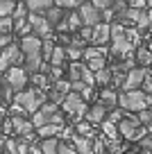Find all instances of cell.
<instances>
[{"mask_svg": "<svg viewBox=\"0 0 152 154\" xmlns=\"http://www.w3.org/2000/svg\"><path fill=\"white\" fill-rule=\"evenodd\" d=\"M118 104L123 106V109L127 111H138L141 113L143 109H147V106H152V95L150 93H143V91H123L118 97Z\"/></svg>", "mask_w": 152, "mask_h": 154, "instance_id": "obj_1", "label": "cell"}, {"mask_svg": "<svg viewBox=\"0 0 152 154\" xmlns=\"http://www.w3.org/2000/svg\"><path fill=\"white\" fill-rule=\"evenodd\" d=\"M14 104H18L25 113H36L43 104V95L39 91H21L14 95Z\"/></svg>", "mask_w": 152, "mask_h": 154, "instance_id": "obj_2", "label": "cell"}, {"mask_svg": "<svg viewBox=\"0 0 152 154\" xmlns=\"http://www.w3.org/2000/svg\"><path fill=\"white\" fill-rule=\"evenodd\" d=\"M118 131L125 136V138H143V136L147 134L145 127L141 125V120H138V116H123V120L118 122Z\"/></svg>", "mask_w": 152, "mask_h": 154, "instance_id": "obj_3", "label": "cell"}, {"mask_svg": "<svg viewBox=\"0 0 152 154\" xmlns=\"http://www.w3.org/2000/svg\"><path fill=\"white\" fill-rule=\"evenodd\" d=\"M21 59H23L21 48L16 43H9L7 48H2V52H0V70L7 72L9 68H14V63H18Z\"/></svg>", "mask_w": 152, "mask_h": 154, "instance_id": "obj_4", "label": "cell"}, {"mask_svg": "<svg viewBox=\"0 0 152 154\" xmlns=\"http://www.w3.org/2000/svg\"><path fill=\"white\" fill-rule=\"evenodd\" d=\"M64 111H66V113H71V116H82V113H86V100L82 95H77L75 91L73 93H68L66 95V100H64Z\"/></svg>", "mask_w": 152, "mask_h": 154, "instance_id": "obj_5", "label": "cell"}, {"mask_svg": "<svg viewBox=\"0 0 152 154\" xmlns=\"http://www.w3.org/2000/svg\"><path fill=\"white\" fill-rule=\"evenodd\" d=\"M80 16H82V25H84V27H95V25H100V20H102V11L95 9L91 2H84V5L80 7Z\"/></svg>", "mask_w": 152, "mask_h": 154, "instance_id": "obj_6", "label": "cell"}, {"mask_svg": "<svg viewBox=\"0 0 152 154\" xmlns=\"http://www.w3.org/2000/svg\"><path fill=\"white\" fill-rule=\"evenodd\" d=\"M5 79L7 82H9V86L14 88L16 93H21L25 88V84H27V72L23 70V68H9V70H7V75H5Z\"/></svg>", "mask_w": 152, "mask_h": 154, "instance_id": "obj_7", "label": "cell"}, {"mask_svg": "<svg viewBox=\"0 0 152 154\" xmlns=\"http://www.w3.org/2000/svg\"><path fill=\"white\" fill-rule=\"evenodd\" d=\"M143 77H145V70H143V68H132L129 72H125L123 91H136L138 86H143Z\"/></svg>", "mask_w": 152, "mask_h": 154, "instance_id": "obj_8", "label": "cell"}, {"mask_svg": "<svg viewBox=\"0 0 152 154\" xmlns=\"http://www.w3.org/2000/svg\"><path fill=\"white\" fill-rule=\"evenodd\" d=\"M41 38L36 36V34H30V36H23L21 38V52L25 54V57H32V54H41Z\"/></svg>", "mask_w": 152, "mask_h": 154, "instance_id": "obj_9", "label": "cell"}, {"mask_svg": "<svg viewBox=\"0 0 152 154\" xmlns=\"http://www.w3.org/2000/svg\"><path fill=\"white\" fill-rule=\"evenodd\" d=\"M27 23H30V25L34 27L36 36L50 38V25H48L46 16H41V14H30V16H27Z\"/></svg>", "mask_w": 152, "mask_h": 154, "instance_id": "obj_10", "label": "cell"}, {"mask_svg": "<svg viewBox=\"0 0 152 154\" xmlns=\"http://www.w3.org/2000/svg\"><path fill=\"white\" fill-rule=\"evenodd\" d=\"M109 36H111V25L109 23H100V25H95V27H93V34H91V41H89V43L105 45L107 41H109Z\"/></svg>", "mask_w": 152, "mask_h": 154, "instance_id": "obj_11", "label": "cell"}, {"mask_svg": "<svg viewBox=\"0 0 152 154\" xmlns=\"http://www.w3.org/2000/svg\"><path fill=\"white\" fill-rule=\"evenodd\" d=\"M55 0H25V7H27L32 14H46L48 9H52Z\"/></svg>", "mask_w": 152, "mask_h": 154, "instance_id": "obj_12", "label": "cell"}, {"mask_svg": "<svg viewBox=\"0 0 152 154\" xmlns=\"http://www.w3.org/2000/svg\"><path fill=\"white\" fill-rule=\"evenodd\" d=\"M84 116H86V122H91V125H93V122H105L107 109H105V106H102V104L98 102V104H93V106H91V109L86 111Z\"/></svg>", "mask_w": 152, "mask_h": 154, "instance_id": "obj_13", "label": "cell"}, {"mask_svg": "<svg viewBox=\"0 0 152 154\" xmlns=\"http://www.w3.org/2000/svg\"><path fill=\"white\" fill-rule=\"evenodd\" d=\"M11 125H14V131H16V134H21V136H27V134H32V131H34L32 120H25V118H18V116L11 118Z\"/></svg>", "mask_w": 152, "mask_h": 154, "instance_id": "obj_14", "label": "cell"}, {"mask_svg": "<svg viewBox=\"0 0 152 154\" xmlns=\"http://www.w3.org/2000/svg\"><path fill=\"white\" fill-rule=\"evenodd\" d=\"M84 72H86V66H84V63H80V61H73L71 66H68V79H71V84L82 82Z\"/></svg>", "mask_w": 152, "mask_h": 154, "instance_id": "obj_15", "label": "cell"}, {"mask_svg": "<svg viewBox=\"0 0 152 154\" xmlns=\"http://www.w3.org/2000/svg\"><path fill=\"white\" fill-rule=\"evenodd\" d=\"M11 20H14V29H21L27 25V7L21 5L14 9V14H11Z\"/></svg>", "mask_w": 152, "mask_h": 154, "instance_id": "obj_16", "label": "cell"}, {"mask_svg": "<svg viewBox=\"0 0 152 154\" xmlns=\"http://www.w3.org/2000/svg\"><path fill=\"white\" fill-rule=\"evenodd\" d=\"M73 145H75V152L77 154H95L93 147H91V140L84 138V136H73Z\"/></svg>", "mask_w": 152, "mask_h": 154, "instance_id": "obj_17", "label": "cell"}, {"mask_svg": "<svg viewBox=\"0 0 152 154\" xmlns=\"http://www.w3.org/2000/svg\"><path fill=\"white\" fill-rule=\"evenodd\" d=\"M46 20L50 27H57L59 23H64L66 20V16H64V9H59V7H52V9L46 11Z\"/></svg>", "mask_w": 152, "mask_h": 154, "instance_id": "obj_18", "label": "cell"}, {"mask_svg": "<svg viewBox=\"0 0 152 154\" xmlns=\"http://www.w3.org/2000/svg\"><path fill=\"white\" fill-rule=\"evenodd\" d=\"M41 68H43V59H41V54L25 57V66H23V70H25V72H36V70H41Z\"/></svg>", "mask_w": 152, "mask_h": 154, "instance_id": "obj_19", "label": "cell"}, {"mask_svg": "<svg viewBox=\"0 0 152 154\" xmlns=\"http://www.w3.org/2000/svg\"><path fill=\"white\" fill-rule=\"evenodd\" d=\"M59 143L62 140H57V138H43L41 140V154H59Z\"/></svg>", "mask_w": 152, "mask_h": 154, "instance_id": "obj_20", "label": "cell"}, {"mask_svg": "<svg viewBox=\"0 0 152 154\" xmlns=\"http://www.w3.org/2000/svg\"><path fill=\"white\" fill-rule=\"evenodd\" d=\"M64 127L62 125H43L41 129H39V136H43V138H57V134H62Z\"/></svg>", "mask_w": 152, "mask_h": 154, "instance_id": "obj_21", "label": "cell"}, {"mask_svg": "<svg viewBox=\"0 0 152 154\" xmlns=\"http://www.w3.org/2000/svg\"><path fill=\"white\" fill-rule=\"evenodd\" d=\"M116 102H118V97H116V93H114V91H109V88H107V91L100 93V104L105 106V109H114Z\"/></svg>", "mask_w": 152, "mask_h": 154, "instance_id": "obj_22", "label": "cell"}, {"mask_svg": "<svg viewBox=\"0 0 152 154\" xmlns=\"http://www.w3.org/2000/svg\"><path fill=\"white\" fill-rule=\"evenodd\" d=\"M136 61L141 63V68L152 66V52H150V48H138L136 50Z\"/></svg>", "mask_w": 152, "mask_h": 154, "instance_id": "obj_23", "label": "cell"}, {"mask_svg": "<svg viewBox=\"0 0 152 154\" xmlns=\"http://www.w3.org/2000/svg\"><path fill=\"white\" fill-rule=\"evenodd\" d=\"M0 97H2V102L14 100V88L9 86V82H7L5 77H0Z\"/></svg>", "mask_w": 152, "mask_h": 154, "instance_id": "obj_24", "label": "cell"}, {"mask_svg": "<svg viewBox=\"0 0 152 154\" xmlns=\"http://www.w3.org/2000/svg\"><path fill=\"white\" fill-rule=\"evenodd\" d=\"M71 88H73V84H71V82H64V79H59V82H55V84H52V88H50V93H57V95L66 97Z\"/></svg>", "mask_w": 152, "mask_h": 154, "instance_id": "obj_25", "label": "cell"}, {"mask_svg": "<svg viewBox=\"0 0 152 154\" xmlns=\"http://www.w3.org/2000/svg\"><path fill=\"white\" fill-rule=\"evenodd\" d=\"M66 27L73 29V32H75L77 27H82V16H80V11H73V14L66 16Z\"/></svg>", "mask_w": 152, "mask_h": 154, "instance_id": "obj_26", "label": "cell"}, {"mask_svg": "<svg viewBox=\"0 0 152 154\" xmlns=\"http://www.w3.org/2000/svg\"><path fill=\"white\" fill-rule=\"evenodd\" d=\"M75 131H77V136H84V138H91V136H93V127H91V122H86V120L77 122Z\"/></svg>", "mask_w": 152, "mask_h": 154, "instance_id": "obj_27", "label": "cell"}, {"mask_svg": "<svg viewBox=\"0 0 152 154\" xmlns=\"http://www.w3.org/2000/svg\"><path fill=\"white\" fill-rule=\"evenodd\" d=\"M52 52H55V41L52 38H46V41L41 43V59H48V61H50Z\"/></svg>", "mask_w": 152, "mask_h": 154, "instance_id": "obj_28", "label": "cell"}, {"mask_svg": "<svg viewBox=\"0 0 152 154\" xmlns=\"http://www.w3.org/2000/svg\"><path fill=\"white\" fill-rule=\"evenodd\" d=\"M16 5L14 0H0V18H7L9 14H14Z\"/></svg>", "mask_w": 152, "mask_h": 154, "instance_id": "obj_29", "label": "cell"}, {"mask_svg": "<svg viewBox=\"0 0 152 154\" xmlns=\"http://www.w3.org/2000/svg\"><path fill=\"white\" fill-rule=\"evenodd\" d=\"M111 79H114V72L111 70H100V72H95V82L98 84H102V86H107V84H111Z\"/></svg>", "mask_w": 152, "mask_h": 154, "instance_id": "obj_30", "label": "cell"}, {"mask_svg": "<svg viewBox=\"0 0 152 154\" xmlns=\"http://www.w3.org/2000/svg\"><path fill=\"white\" fill-rule=\"evenodd\" d=\"M73 91H75L77 95H82L84 100H86V97H91V93H93V91H91V86H89V84H84V82H75V84H73Z\"/></svg>", "mask_w": 152, "mask_h": 154, "instance_id": "obj_31", "label": "cell"}, {"mask_svg": "<svg viewBox=\"0 0 152 154\" xmlns=\"http://www.w3.org/2000/svg\"><path fill=\"white\" fill-rule=\"evenodd\" d=\"M66 59V48H55V52H52V57H50V63L52 66H62V61Z\"/></svg>", "mask_w": 152, "mask_h": 154, "instance_id": "obj_32", "label": "cell"}, {"mask_svg": "<svg viewBox=\"0 0 152 154\" xmlns=\"http://www.w3.org/2000/svg\"><path fill=\"white\" fill-rule=\"evenodd\" d=\"M86 68H89L91 72L105 70V57H98V59H91V61H86Z\"/></svg>", "mask_w": 152, "mask_h": 154, "instance_id": "obj_33", "label": "cell"}, {"mask_svg": "<svg viewBox=\"0 0 152 154\" xmlns=\"http://www.w3.org/2000/svg\"><path fill=\"white\" fill-rule=\"evenodd\" d=\"M98 57H105V50H100V48H84V59H86V61L98 59Z\"/></svg>", "mask_w": 152, "mask_h": 154, "instance_id": "obj_34", "label": "cell"}, {"mask_svg": "<svg viewBox=\"0 0 152 154\" xmlns=\"http://www.w3.org/2000/svg\"><path fill=\"white\" fill-rule=\"evenodd\" d=\"M66 57H71L73 61H80V59L84 57V50H82V48H73V45H68V48H66Z\"/></svg>", "mask_w": 152, "mask_h": 154, "instance_id": "obj_35", "label": "cell"}, {"mask_svg": "<svg viewBox=\"0 0 152 154\" xmlns=\"http://www.w3.org/2000/svg\"><path fill=\"white\" fill-rule=\"evenodd\" d=\"M14 29V20L7 16V18H0V34H9Z\"/></svg>", "mask_w": 152, "mask_h": 154, "instance_id": "obj_36", "label": "cell"}, {"mask_svg": "<svg viewBox=\"0 0 152 154\" xmlns=\"http://www.w3.org/2000/svg\"><path fill=\"white\" fill-rule=\"evenodd\" d=\"M116 0H91V5L95 7V9L105 11V9H111V5H114Z\"/></svg>", "mask_w": 152, "mask_h": 154, "instance_id": "obj_37", "label": "cell"}, {"mask_svg": "<svg viewBox=\"0 0 152 154\" xmlns=\"http://www.w3.org/2000/svg\"><path fill=\"white\" fill-rule=\"evenodd\" d=\"M55 2H57L59 9H75L80 5V0H55Z\"/></svg>", "mask_w": 152, "mask_h": 154, "instance_id": "obj_38", "label": "cell"}, {"mask_svg": "<svg viewBox=\"0 0 152 154\" xmlns=\"http://www.w3.org/2000/svg\"><path fill=\"white\" fill-rule=\"evenodd\" d=\"M102 129H105L107 136H116V131H118V125H114L111 120H105V122H102Z\"/></svg>", "mask_w": 152, "mask_h": 154, "instance_id": "obj_39", "label": "cell"}, {"mask_svg": "<svg viewBox=\"0 0 152 154\" xmlns=\"http://www.w3.org/2000/svg\"><path fill=\"white\" fill-rule=\"evenodd\" d=\"M48 79L59 82V79H62V68H59V66H52V68H50V75H48Z\"/></svg>", "mask_w": 152, "mask_h": 154, "instance_id": "obj_40", "label": "cell"}, {"mask_svg": "<svg viewBox=\"0 0 152 154\" xmlns=\"http://www.w3.org/2000/svg\"><path fill=\"white\" fill-rule=\"evenodd\" d=\"M141 147H143V152L152 154V136H143L141 138Z\"/></svg>", "mask_w": 152, "mask_h": 154, "instance_id": "obj_41", "label": "cell"}, {"mask_svg": "<svg viewBox=\"0 0 152 154\" xmlns=\"http://www.w3.org/2000/svg\"><path fill=\"white\" fill-rule=\"evenodd\" d=\"M138 29H145V27H152V25H150V18H147V11H143V16H141V18H138Z\"/></svg>", "mask_w": 152, "mask_h": 154, "instance_id": "obj_42", "label": "cell"}, {"mask_svg": "<svg viewBox=\"0 0 152 154\" xmlns=\"http://www.w3.org/2000/svg\"><path fill=\"white\" fill-rule=\"evenodd\" d=\"M143 88H145V91H152V70H145V77H143Z\"/></svg>", "mask_w": 152, "mask_h": 154, "instance_id": "obj_43", "label": "cell"}, {"mask_svg": "<svg viewBox=\"0 0 152 154\" xmlns=\"http://www.w3.org/2000/svg\"><path fill=\"white\" fill-rule=\"evenodd\" d=\"M145 5L147 0H127V7H132V9H143Z\"/></svg>", "mask_w": 152, "mask_h": 154, "instance_id": "obj_44", "label": "cell"}, {"mask_svg": "<svg viewBox=\"0 0 152 154\" xmlns=\"http://www.w3.org/2000/svg\"><path fill=\"white\" fill-rule=\"evenodd\" d=\"M59 154H77V152H75V147H73V145L59 143Z\"/></svg>", "mask_w": 152, "mask_h": 154, "instance_id": "obj_45", "label": "cell"}, {"mask_svg": "<svg viewBox=\"0 0 152 154\" xmlns=\"http://www.w3.org/2000/svg\"><path fill=\"white\" fill-rule=\"evenodd\" d=\"M107 120H111V122L116 125V122H120V120H123V113H120V111H111V116L107 118Z\"/></svg>", "mask_w": 152, "mask_h": 154, "instance_id": "obj_46", "label": "cell"}, {"mask_svg": "<svg viewBox=\"0 0 152 154\" xmlns=\"http://www.w3.org/2000/svg\"><path fill=\"white\" fill-rule=\"evenodd\" d=\"M9 41H11L9 34H0V48H7V45H9Z\"/></svg>", "mask_w": 152, "mask_h": 154, "instance_id": "obj_47", "label": "cell"}, {"mask_svg": "<svg viewBox=\"0 0 152 154\" xmlns=\"http://www.w3.org/2000/svg\"><path fill=\"white\" fill-rule=\"evenodd\" d=\"M5 111H7V109H5V102H0V116L5 113Z\"/></svg>", "mask_w": 152, "mask_h": 154, "instance_id": "obj_48", "label": "cell"}, {"mask_svg": "<svg viewBox=\"0 0 152 154\" xmlns=\"http://www.w3.org/2000/svg\"><path fill=\"white\" fill-rule=\"evenodd\" d=\"M147 18H150V25H152V9L147 11Z\"/></svg>", "mask_w": 152, "mask_h": 154, "instance_id": "obj_49", "label": "cell"}, {"mask_svg": "<svg viewBox=\"0 0 152 154\" xmlns=\"http://www.w3.org/2000/svg\"><path fill=\"white\" fill-rule=\"evenodd\" d=\"M2 149H5V143H2V138H0V152H2Z\"/></svg>", "mask_w": 152, "mask_h": 154, "instance_id": "obj_50", "label": "cell"}, {"mask_svg": "<svg viewBox=\"0 0 152 154\" xmlns=\"http://www.w3.org/2000/svg\"><path fill=\"white\" fill-rule=\"evenodd\" d=\"M147 48H150V52H152V36H150V45H147Z\"/></svg>", "mask_w": 152, "mask_h": 154, "instance_id": "obj_51", "label": "cell"}, {"mask_svg": "<svg viewBox=\"0 0 152 154\" xmlns=\"http://www.w3.org/2000/svg\"><path fill=\"white\" fill-rule=\"evenodd\" d=\"M147 7H150V9H152V0H147Z\"/></svg>", "mask_w": 152, "mask_h": 154, "instance_id": "obj_52", "label": "cell"}, {"mask_svg": "<svg viewBox=\"0 0 152 154\" xmlns=\"http://www.w3.org/2000/svg\"><path fill=\"white\" fill-rule=\"evenodd\" d=\"M0 129H2V116H0Z\"/></svg>", "mask_w": 152, "mask_h": 154, "instance_id": "obj_53", "label": "cell"}, {"mask_svg": "<svg viewBox=\"0 0 152 154\" xmlns=\"http://www.w3.org/2000/svg\"><path fill=\"white\" fill-rule=\"evenodd\" d=\"M141 154H150V152H141Z\"/></svg>", "mask_w": 152, "mask_h": 154, "instance_id": "obj_54", "label": "cell"}, {"mask_svg": "<svg viewBox=\"0 0 152 154\" xmlns=\"http://www.w3.org/2000/svg\"><path fill=\"white\" fill-rule=\"evenodd\" d=\"M80 2H82V0H80Z\"/></svg>", "mask_w": 152, "mask_h": 154, "instance_id": "obj_55", "label": "cell"}]
</instances>
